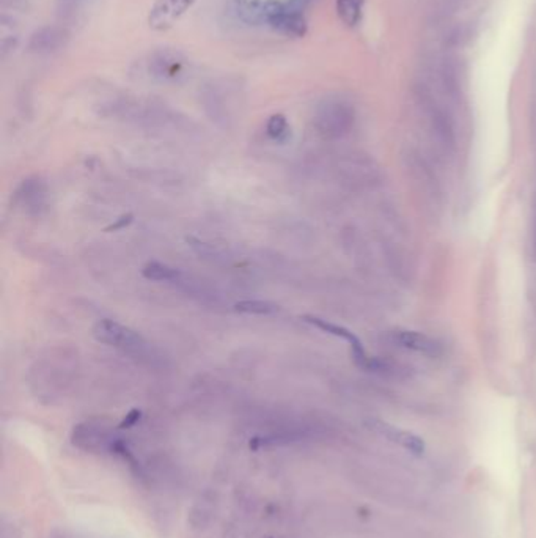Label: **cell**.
<instances>
[{
	"label": "cell",
	"mask_w": 536,
	"mask_h": 538,
	"mask_svg": "<svg viewBox=\"0 0 536 538\" xmlns=\"http://www.w3.org/2000/svg\"><path fill=\"white\" fill-rule=\"evenodd\" d=\"M302 322L308 323L311 326H315V328H318L321 331L327 332V334L331 335H335V337H340V339H343L349 343L351 346V351H353V356H354V360L357 364L360 365V367H367V369H373L374 362L373 360L367 356L365 353V348H363L362 342L357 339V337L351 332L349 329L343 328V326H338V324H333V323H329L327 319H322L320 317H315V315H304V317H301Z\"/></svg>",
	"instance_id": "cell-6"
},
{
	"label": "cell",
	"mask_w": 536,
	"mask_h": 538,
	"mask_svg": "<svg viewBox=\"0 0 536 538\" xmlns=\"http://www.w3.org/2000/svg\"><path fill=\"white\" fill-rule=\"evenodd\" d=\"M17 197L21 198L28 213L39 214V211L46 205V198H48V186L39 176H32L22 183L17 191Z\"/></svg>",
	"instance_id": "cell-8"
},
{
	"label": "cell",
	"mask_w": 536,
	"mask_h": 538,
	"mask_svg": "<svg viewBox=\"0 0 536 538\" xmlns=\"http://www.w3.org/2000/svg\"><path fill=\"white\" fill-rule=\"evenodd\" d=\"M394 339L398 345L407 350L422 353L425 356L436 358L442 353V346L431 337L415 331H396L394 332Z\"/></svg>",
	"instance_id": "cell-9"
},
{
	"label": "cell",
	"mask_w": 536,
	"mask_h": 538,
	"mask_svg": "<svg viewBox=\"0 0 536 538\" xmlns=\"http://www.w3.org/2000/svg\"><path fill=\"white\" fill-rule=\"evenodd\" d=\"M374 428L385 436L390 439L391 443H395L398 445H401L403 449H406L411 452V454L415 455H422L425 452V443L418 436H415L411 432L401 430V428H396L394 425H387V423L382 422H376L374 423Z\"/></svg>",
	"instance_id": "cell-10"
},
{
	"label": "cell",
	"mask_w": 536,
	"mask_h": 538,
	"mask_svg": "<svg viewBox=\"0 0 536 538\" xmlns=\"http://www.w3.org/2000/svg\"><path fill=\"white\" fill-rule=\"evenodd\" d=\"M234 310L244 315H272L275 312H279L280 307L277 306L275 302H270V301L252 299V301L236 302Z\"/></svg>",
	"instance_id": "cell-14"
},
{
	"label": "cell",
	"mask_w": 536,
	"mask_h": 538,
	"mask_svg": "<svg viewBox=\"0 0 536 538\" xmlns=\"http://www.w3.org/2000/svg\"><path fill=\"white\" fill-rule=\"evenodd\" d=\"M266 133L270 139L275 142H281V144L286 142L291 136V128L290 124H288L286 117L281 115V113H274V115L268 120Z\"/></svg>",
	"instance_id": "cell-15"
},
{
	"label": "cell",
	"mask_w": 536,
	"mask_h": 538,
	"mask_svg": "<svg viewBox=\"0 0 536 538\" xmlns=\"http://www.w3.org/2000/svg\"><path fill=\"white\" fill-rule=\"evenodd\" d=\"M71 439L73 444L77 445L79 449L90 452L113 450V445L117 443L106 428L91 422L79 423V425L74 427Z\"/></svg>",
	"instance_id": "cell-7"
},
{
	"label": "cell",
	"mask_w": 536,
	"mask_h": 538,
	"mask_svg": "<svg viewBox=\"0 0 536 538\" xmlns=\"http://www.w3.org/2000/svg\"><path fill=\"white\" fill-rule=\"evenodd\" d=\"M365 0H337V13L343 24L355 27L362 19V10Z\"/></svg>",
	"instance_id": "cell-13"
},
{
	"label": "cell",
	"mask_w": 536,
	"mask_h": 538,
	"mask_svg": "<svg viewBox=\"0 0 536 538\" xmlns=\"http://www.w3.org/2000/svg\"><path fill=\"white\" fill-rule=\"evenodd\" d=\"M132 221H134V214H131V213H128V214H123V216H120L118 219H115V222H112L111 225H107L106 228H104L102 232H106V233H112V232L123 230V228L129 227V225L132 224Z\"/></svg>",
	"instance_id": "cell-17"
},
{
	"label": "cell",
	"mask_w": 536,
	"mask_h": 538,
	"mask_svg": "<svg viewBox=\"0 0 536 538\" xmlns=\"http://www.w3.org/2000/svg\"><path fill=\"white\" fill-rule=\"evenodd\" d=\"M147 76L154 82L170 84L180 82L187 76L190 63L180 50L160 48L149 53L142 65Z\"/></svg>",
	"instance_id": "cell-2"
},
{
	"label": "cell",
	"mask_w": 536,
	"mask_h": 538,
	"mask_svg": "<svg viewBox=\"0 0 536 538\" xmlns=\"http://www.w3.org/2000/svg\"><path fill=\"white\" fill-rule=\"evenodd\" d=\"M142 276L153 282H176L181 277V271L178 268L164 265V263L149 261L143 266Z\"/></svg>",
	"instance_id": "cell-12"
},
{
	"label": "cell",
	"mask_w": 536,
	"mask_h": 538,
	"mask_svg": "<svg viewBox=\"0 0 536 538\" xmlns=\"http://www.w3.org/2000/svg\"><path fill=\"white\" fill-rule=\"evenodd\" d=\"M142 417V411L140 409H132L129 414H126V417L123 419V422L120 423V428H131L134 427L136 423L140 420Z\"/></svg>",
	"instance_id": "cell-18"
},
{
	"label": "cell",
	"mask_w": 536,
	"mask_h": 538,
	"mask_svg": "<svg viewBox=\"0 0 536 538\" xmlns=\"http://www.w3.org/2000/svg\"><path fill=\"white\" fill-rule=\"evenodd\" d=\"M74 2H79V0H74Z\"/></svg>",
	"instance_id": "cell-19"
},
{
	"label": "cell",
	"mask_w": 536,
	"mask_h": 538,
	"mask_svg": "<svg viewBox=\"0 0 536 538\" xmlns=\"http://www.w3.org/2000/svg\"><path fill=\"white\" fill-rule=\"evenodd\" d=\"M197 0H156L149 10L148 24L156 32L169 30Z\"/></svg>",
	"instance_id": "cell-5"
},
{
	"label": "cell",
	"mask_w": 536,
	"mask_h": 538,
	"mask_svg": "<svg viewBox=\"0 0 536 538\" xmlns=\"http://www.w3.org/2000/svg\"><path fill=\"white\" fill-rule=\"evenodd\" d=\"M186 243L190 245V248H192V250L195 252V254L200 255V257H203V259H207V257H212V259H216V257L219 255L214 245L200 241V239L194 238V236H187Z\"/></svg>",
	"instance_id": "cell-16"
},
{
	"label": "cell",
	"mask_w": 536,
	"mask_h": 538,
	"mask_svg": "<svg viewBox=\"0 0 536 538\" xmlns=\"http://www.w3.org/2000/svg\"><path fill=\"white\" fill-rule=\"evenodd\" d=\"M65 43V33L60 28L55 27H44L38 30L30 39V49L35 53H52L62 48Z\"/></svg>",
	"instance_id": "cell-11"
},
{
	"label": "cell",
	"mask_w": 536,
	"mask_h": 538,
	"mask_svg": "<svg viewBox=\"0 0 536 538\" xmlns=\"http://www.w3.org/2000/svg\"><path fill=\"white\" fill-rule=\"evenodd\" d=\"M313 0H238V13L249 24H266L285 37L307 33L305 10Z\"/></svg>",
	"instance_id": "cell-1"
},
{
	"label": "cell",
	"mask_w": 536,
	"mask_h": 538,
	"mask_svg": "<svg viewBox=\"0 0 536 538\" xmlns=\"http://www.w3.org/2000/svg\"><path fill=\"white\" fill-rule=\"evenodd\" d=\"M93 335L98 342L104 343V345L123 348V350H138L145 345L143 337L138 332L109 318H104L95 324Z\"/></svg>",
	"instance_id": "cell-4"
},
{
	"label": "cell",
	"mask_w": 536,
	"mask_h": 538,
	"mask_svg": "<svg viewBox=\"0 0 536 538\" xmlns=\"http://www.w3.org/2000/svg\"><path fill=\"white\" fill-rule=\"evenodd\" d=\"M354 123V109L343 100H326L321 102L315 115L318 133L329 139L344 136Z\"/></svg>",
	"instance_id": "cell-3"
}]
</instances>
